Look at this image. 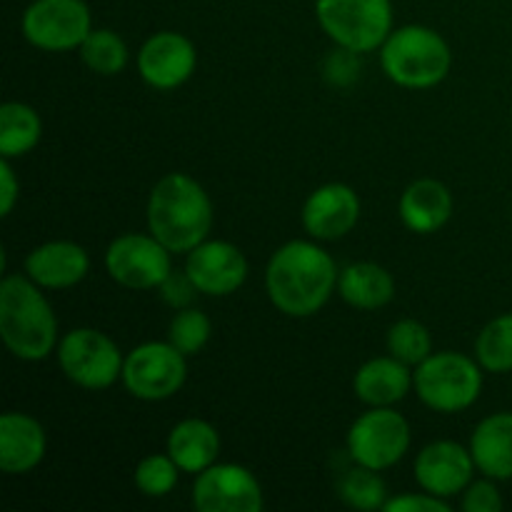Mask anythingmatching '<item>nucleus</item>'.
<instances>
[{
	"instance_id": "1",
	"label": "nucleus",
	"mask_w": 512,
	"mask_h": 512,
	"mask_svg": "<svg viewBox=\"0 0 512 512\" xmlns=\"http://www.w3.org/2000/svg\"><path fill=\"white\" fill-rule=\"evenodd\" d=\"M335 260L310 240H290L278 248L265 270L268 298L290 318H310L338 290Z\"/></svg>"
},
{
	"instance_id": "2",
	"label": "nucleus",
	"mask_w": 512,
	"mask_h": 512,
	"mask_svg": "<svg viewBox=\"0 0 512 512\" xmlns=\"http://www.w3.org/2000/svg\"><path fill=\"white\" fill-rule=\"evenodd\" d=\"M148 228L170 253H190L213 228V203L195 178L168 173L148 198Z\"/></svg>"
},
{
	"instance_id": "3",
	"label": "nucleus",
	"mask_w": 512,
	"mask_h": 512,
	"mask_svg": "<svg viewBox=\"0 0 512 512\" xmlns=\"http://www.w3.org/2000/svg\"><path fill=\"white\" fill-rule=\"evenodd\" d=\"M0 335L15 358L45 360L58 345L53 308L28 275H5L0 283Z\"/></svg>"
},
{
	"instance_id": "4",
	"label": "nucleus",
	"mask_w": 512,
	"mask_h": 512,
	"mask_svg": "<svg viewBox=\"0 0 512 512\" xmlns=\"http://www.w3.org/2000/svg\"><path fill=\"white\" fill-rule=\"evenodd\" d=\"M380 65L400 88L423 90L448 78L453 53L438 30L425 25H403L380 45Z\"/></svg>"
},
{
	"instance_id": "5",
	"label": "nucleus",
	"mask_w": 512,
	"mask_h": 512,
	"mask_svg": "<svg viewBox=\"0 0 512 512\" xmlns=\"http://www.w3.org/2000/svg\"><path fill=\"white\" fill-rule=\"evenodd\" d=\"M483 365L468 355L435 353L415 365L413 388L418 398L438 413H460L468 410L483 390Z\"/></svg>"
},
{
	"instance_id": "6",
	"label": "nucleus",
	"mask_w": 512,
	"mask_h": 512,
	"mask_svg": "<svg viewBox=\"0 0 512 512\" xmlns=\"http://www.w3.org/2000/svg\"><path fill=\"white\" fill-rule=\"evenodd\" d=\"M315 18L335 45L355 53L378 50L393 33L390 0H315Z\"/></svg>"
},
{
	"instance_id": "7",
	"label": "nucleus",
	"mask_w": 512,
	"mask_h": 512,
	"mask_svg": "<svg viewBox=\"0 0 512 512\" xmlns=\"http://www.w3.org/2000/svg\"><path fill=\"white\" fill-rule=\"evenodd\" d=\"M60 370L70 383L85 390H105L123 378L125 358L118 345L95 328H75L58 345Z\"/></svg>"
},
{
	"instance_id": "8",
	"label": "nucleus",
	"mask_w": 512,
	"mask_h": 512,
	"mask_svg": "<svg viewBox=\"0 0 512 512\" xmlns=\"http://www.w3.org/2000/svg\"><path fill=\"white\" fill-rule=\"evenodd\" d=\"M410 448V425L398 410L370 408L348 430V455L370 470L393 468Z\"/></svg>"
},
{
	"instance_id": "9",
	"label": "nucleus",
	"mask_w": 512,
	"mask_h": 512,
	"mask_svg": "<svg viewBox=\"0 0 512 512\" xmlns=\"http://www.w3.org/2000/svg\"><path fill=\"white\" fill-rule=\"evenodd\" d=\"M188 378L185 355L170 343H143L125 355L123 385L145 403L173 398Z\"/></svg>"
},
{
	"instance_id": "10",
	"label": "nucleus",
	"mask_w": 512,
	"mask_h": 512,
	"mask_svg": "<svg viewBox=\"0 0 512 512\" xmlns=\"http://www.w3.org/2000/svg\"><path fill=\"white\" fill-rule=\"evenodd\" d=\"M93 30L85 0H33L23 13V35L30 45L63 53L83 45Z\"/></svg>"
},
{
	"instance_id": "11",
	"label": "nucleus",
	"mask_w": 512,
	"mask_h": 512,
	"mask_svg": "<svg viewBox=\"0 0 512 512\" xmlns=\"http://www.w3.org/2000/svg\"><path fill=\"white\" fill-rule=\"evenodd\" d=\"M105 268L115 283L128 290L160 288V283L173 273L170 250L153 233H128L115 238L105 253Z\"/></svg>"
},
{
	"instance_id": "12",
	"label": "nucleus",
	"mask_w": 512,
	"mask_h": 512,
	"mask_svg": "<svg viewBox=\"0 0 512 512\" xmlns=\"http://www.w3.org/2000/svg\"><path fill=\"white\" fill-rule=\"evenodd\" d=\"M263 505V488L243 465L215 463L195 478L193 508L198 512H260Z\"/></svg>"
},
{
	"instance_id": "13",
	"label": "nucleus",
	"mask_w": 512,
	"mask_h": 512,
	"mask_svg": "<svg viewBox=\"0 0 512 512\" xmlns=\"http://www.w3.org/2000/svg\"><path fill=\"white\" fill-rule=\"evenodd\" d=\"M185 273L203 295H233L248 278V260L228 240H203L188 253Z\"/></svg>"
},
{
	"instance_id": "14",
	"label": "nucleus",
	"mask_w": 512,
	"mask_h": 512,
	"mask_svg": "<svg viewBox=\"0 0 512 512\" xmlns=\"http://www.w3.org/2000/svg\"><path fill=\"white\" fill-rule=\"evenodd\" d=\"M198 65L195 45L185 35L163 30L145 40L138 53L140 78L158 90H173L188 83Z\"/></svg>"
},
{
	"instance_id": "15",
	"label": "nucleus",
	"mask_w": 512,
	"mask_h": 512,
	"mask_svg": "<svg viewBox=\"0 0 512 512\" xmlns=\"http://www.w3.org/2000/svg\"><path fill=\"white\" fill-rule=\"evenodd\" d=\"M475 460L470 450H465L453 440H438L420 450L415 458V480L425 493L435 498H455L465 493L475 473Z\"/></svg>"
},
{
	"instance_id": "16",
	"label": "nucleus",
	"mask_w": 512,
	"mask_h": 512,
	"mask_svg": "<svg viewBox=\"0 0 512 512\" xmlns=\"http://www.w3.org/2000/svg\"><path fill=\"white\" fill-rule=\"evenodd\" d=\"M303 228L315 240H338L360 220V198L350 185L328 183L310 193L303 205Z\"/></svg>"
},
{
	"instance_id": "17",
	"label": "nucleus",
	"mask_w": 512,
	"mask_h": 512,
	"mask_svg": "<svg viewBox=\"0 0 512 512\" xmlns=\"http://www.w3.org/2000/svg\"><path fill=\"white\" fill-rule=\"evenodd\" d=\"M90 258L83 245L70 240H53L33 248L25 258V275L48 290L73 288L88 275Z\"/></svg>"
},
{
	"instance_id": "18",
	"label": "nucleus",
	"mask_w": 512,
	"mask_h": 512,
	"mask_svg": "<svg viewBox=\"0 0 512 512\" xmlns=\"http://www.w3.org/2000/svg\"><path fill=\"white\" fill-rule=\"evenodd\" d=\"M45 430L25 413H5L0 418V468L8 475H23L38 468L45 458Z\"/></svg>"
},
{
	"instance_id": "19",
	"label": "nucleus",
	"mask_w": 512,
	"mask_h": 512,
	"mask_svg": "<svg viewBox=\"0 0 512 512\" xmlns=\"http://www.w3.org/2000/svg\"><path fill=\"white\" fill-rule=\"evenodd\" d=\"M410 388H413L410 365L395 355L368 360L360 365L353 378L355 395L370 408H393L410 393Z\"/></svg>"
},
{
	"instance_id": "20",
	"label": "nucleus",
	"mask_w": 512,
	"mask_h": 512,
	"mask_svg": "<svg viewBox=\"0 0 512 512\" xmlns=\"http://www.w3.org/2000/svg\"><path fill=\"white\" fill-rule=\"evenodd\" d=\"M450 215H453V195L440 180L420 178L400 195V218L413 233H435L448 223Z\"/></svg>"
},
{
	"instance_id": "21",
	"label": "nucleus",
	"mask_w": 512,
	"mask_h": 512,
	"mask_svg": "<svg viewBox=\"0 0 512 512\" xmlns=\"http://www.w3.org/2000/svg\"><path fill=\"white\" fill-rule=\"evenodd\" d=\"M475 468L493 480H512V413L480 420L470 438Z\"/></svg>"
},
{
	"instance_id": "22",
	"label": "nucleus",
	"mask_w": 512,
	"mask_h": 512,
	"mask_svg": "<svg viewBox=\"0 0 512 512\" xmlns=\"http://www.w3.org/2000/svg\"><path fill=\"white\" fill-rule=\"evenodd\" d=\"M168 455L183 473L198 475L215 465L220 455V435L208 420L188 418L168 435Z\"/></svg>"
},
{
	"instance_id": "23",
	"label": "nucleus",
	"mask_w": 512,
	"mask_h": 512,
	"mask_svg": "<svg viewBox=\"0 0 512 512\" xmlns=\"http://www.w3.org/2000/svg\"><path fill=\"white\" fill-rule=\"evenodd\" d=\"M338 293L348 305L358 310H378L395 295V280L383 265L353 263L343 268L338 278Z\"/></svg>"
},
{
	"instance_id": "24",
	"label": "nucleus",
	"mask_w": 512,
	"mask_h": 512,
	"mask_svg": "<svg viewBox=\"0 0 512 512\" xmlns=\"http://www.w3.org/2000/svg\"><path fill=\"white\" fill-rule=\"evenodd\" d=\"M40 115L25 103H5L0 108V155L8 160L30 153L40 143Z\"/></svg>"
},
{
	"instance_id": "25",
	"label": "nucleus",
	"mask_w": 512,
	"mask_h": 512,
	"mask_svg": "<svg viewBox=\"0 0 512 512\" xmlns=\"http://www.w3.org/2000/svg\"><path fill=\"white\" fill-rule=\"evenodd\" d=\"M338 498L348 508L373 512L383 510V505L388 503V490H385V483L378 475V470L353 463V468H348L340 475Z\"/></svg>"
},
{
	"instance_id": "26",
	"label": "nucleus",
	"mask_w": 512,
	"mask_h": 512,
	"mask_svg": "<svg viewBox=\"0 0 512 512\" xmlns=\"http://www.w3.org/2000/svg\"><path fill=\"white\" fill-rule=\"evenodd\" d=\"M80 58L93 73L110 78L128 65V45L118 33L108 28L90 30V35L80 45Z\"/></svg>"
},
{
	"instance_id": "27",
	"label": "nucleus",
	"mask_w": 512,
	"mask_h": 512,
	"mask_svg": "<svg viewBox=\"0 0 512 512\" xmlns=\"http://www.w3.org/2000/svg\"><path fill=\"white\" fill-rule=\"evenodd\" d=\"M475 355L488 373L512 370V313L490 320L475 340Z\"/></svg>"
},
{
	"instance_id": "28",
	"label": "nucleus",
	"mask_w": 512,
	"mask_h": 512,
	"mask_svg": "<svg viewBox=\"0 0 512 512\" xmlns=\"http://www.w3.org/2000/svg\"><path fill=\"white\" fill-rule=\"evenodd\" d=\"M210 335H213V323L208 315L195 308H183L170 320L168 343L175 345L185 358H190L208 345Z\"/></svg>"
},
{
	"instance_id": "29",
	"label": "nucleus",
	"mask_w": 512,
	"mask_h": 512,
	"mask_svg": "<svg viewBox=\"0 0 512 512\" xmlns=\"http://www.w3.org/2000/svg\"><path fill=\"white\" fill-rule=\"evenodd\" d=\"M388 350L403 363L420 365L433 355V338H430L428 328L418 320H398L388 330Z\"/></svg>"
},
{
	"instance_id": "30",
	"label": "nucleus",
	"mask_w": 512,
	"mask_h": 512,
	"mask_svg": "<svg viewBox=\"0 0 512 512\" xmlns=\"http://www.w3.org/2000/svg\"><path fill=\"white\" fill-rule=\"evenodd\" d=\"M180 473L183 470L178 468V463L170 455H148L138 463L133 480L135 488L148 495V498H165L178 485Z\"/></svg>"
},
{
	"instance_id": "31",
	"label": "nucleus",
	"mask_w": 512,
	"mask_h": 512,
	"mask_svg": "<svg viewBox=\"0 0 512 512\" xmlns=\"http://www.w3.org/2000/svg\"><path fill=\"white\" fill-rule=\"evenodd\" d=\"M360 75V53L348 48H335L333 53L325 58V80L338 88H348L358 80Z\"/></svg>"
},
{
	"instance_id": "32",
	"label": "nucleus",
	"mask_w": 512,
	"mask_h": 512,
	"mask_svg": "<svg viewBox=\"0 0 512 512\" xmlns=\"http://www.w3.org/2000/svg\"><path fill=\"white\" fill-rule=\"evenodd\" d=\"M463 510L465 512H500L503 510V498L500 490L495 488L493 478L478 480L465 488L463 495Z\"/></svg>"
},
{
	"instance_id": "33",
	"label": "nucleus",
	"mask_w": 512,
	"mask_h": 512,
	"mask_svg": "<svg viewBox=\"0 0 512 512\" xmlns=\"http://www.w3.org/2000/svg\"><path fill=\"white\" fill-rule=\"evenodd\" d=\"M160 298L165 300L168 305H173L175 310H183V308H190V303L195 300V295L200 293L198 288H195V283L190 280V275L185 273H170L168 278L160 283Z\"/></svg>"
},
{
	"instance_id": "34",
	"label": "nucleus",
	"mask_w": 512,
	"mask_h": 512,
	"mask_svg": "<svg viewBox=\"0 0 512 512\" xmlns=\"http://www.w3.org/2000/svg\"><path fill=\"white\" fill-rule=\"evenodd\" d=\"M385 512H450V505L435 495H400L383 505Z\"/></svg>"
},
{
	"instance_id": "35",
	"label": "nucleus",
	"mask_w": 512,
	"mask_h": 512,
	"mask_svg": "<svg viewBox=\"0 0 512 512\" xmlns=\"http://www.w3.org/2000/svg\"><path fill=\"white\" fill-rule=\"evenodd\" d=\"M0 185H3V193H0V215L8 218L15 208V200H18V178H15V170L10 165L8 158L0 160Z\"/></svg>"
}]
</instances>
